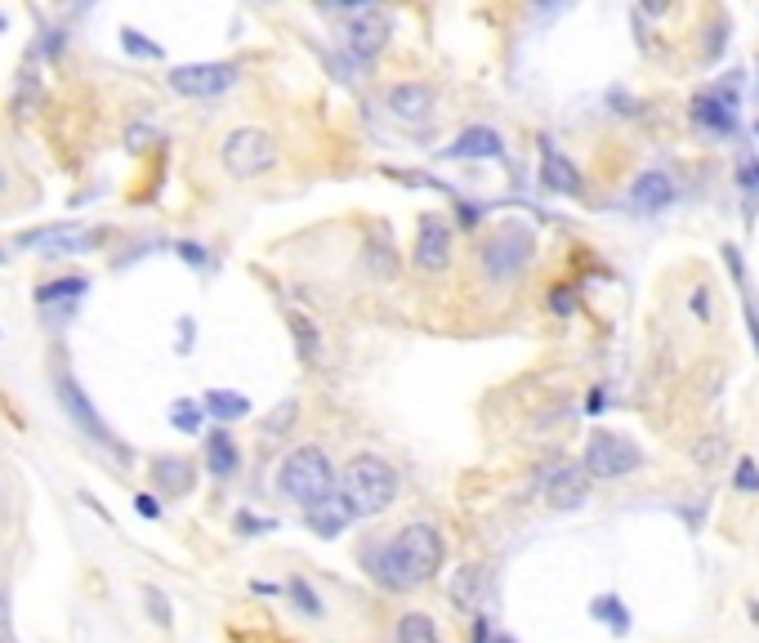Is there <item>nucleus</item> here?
I'll use <instances>...</instances> for the list:
<instances>
[{
  "label": "nucleus",
  "mask_w": 759,
  "mask_h": 643,
  "mask_svg": "<svg viewBox=\"0 0 759 643\" xmlns=\"http://www.w3.org/2000/svg\"><path fill=\"white\" fill-rule=\"evenodd\" d=\"M451 264V228L443 219H420V233H416V268L420 273H443Z\"/></svg>",
  "instance_id": "nucleus-13"
},
{
  "label": "nucleus",
  "mask_w": 759,
  "mask_h": 643,
  "mask_svg": "<svg viewBox=\"0 0 759 643\" xmlns=\"http://www.w3.org/2000/svg\"><path fill=\"white\" fill-rule=\"evenodd\" d=\"M295 416H300V407H295V402H277V407H273V416H268V434H273V438H282L286 434V425H295Z\"/></svg>",
  "instance_id": "nucleus-31"
},
{
  "label": "nucleus",
  "mask_w": 759,
  "mask_h": 643,
  "mask_svg": "<svg viewBox=\"0 0 759 643\" xmlns=\"http://www.w3.org/2000/svg\"><path fill=\"white\" fill-rule=\"evenodd\" d=\"M134 510H139L143 518H161V505H157V496H148V492H139V496H134Z\"/></svg>",
  "instance_id": "nucleus-35"
},
{
  "label": "nucleus",
  "mask_w": 759,
  "mask_h": 643,
  "mask_svg": "<svg viewBox=\"0 0 759 643\" xmlns=\"http://www.w3.org/2000/svg\"><path fill=\"white\" fill-rule=\"evenodd\" d=\"M550 304H554V309H559V313H572V309H576L572 291H554V295H550Z\"/></svg>",
  "instance_id": "nucleus-38"
},
{
  "label": "nucleus",
  "mask_w": 759,
  "mask_h": 643,
  "mask_svg": "<svg viewBox=\"0 0 759 643\" xmlns=\"http://www.w3.org/2000/svg\"><path fill=\"white\" fill-rule=\"evenodd\" d=\"M384 103H389L393 121H402V126H425L429 112H434V90L420 81H402V85H393Z\"/></svg>",
  "instance_id": "nucleus-14"
},
{
  "label": "nucleus",
  "mask_w": 759,
  "mask_h": 643,
  "mask_svg": "<svg viewBox=\"0 0 759 643\" xmlns=\"http://www.w3.org/2000/svg\"><path fill=\"white\" fill-rule=\"evenodd\" d=\"M532 251H536L532 228L505 224L501 233H496L492 242L483 246V268H487V277H496V282H514V277L523 273L527 264H532Z\"/></svg>",
  "instance_id": "nucleus-6"
},
{
  "label": "nucleus",
  "mask_w": 759,
  "mask_h": 643,
  "mask_svg": "<svg viewBox=\"0 0 759 643\" xmlns=\"http://www.w3.org/2000/svg\"><path fill=\"white\" fill-rule=\"evenodd\" d=\"M277 166V139L259 126H237L224 139V170L233 179H259Z\"/></svg>",
  "instance_id": "nucleus-4"
},
{
  "label": "nucleus",
  "mask_w": 759,
  "mask_h": 643,
  "mask_svg": "<svg viewBox=\"0 0 759 643\" xmlns=\"http://www.w3.org/2000/svg\"><path fill=\"white\" fill-rule=\"evenodd\" d=\"M152 474H157V483L166 487V492H188L192 487V469H188V460H157L152 465Z\"/></svg>",
  "instance_id": "nucleus-26"
},
{
  "label": "nucleus",
  "mask_w": 759,
  "mask_h": 643,
  "mask_svg": "<svg viewBox=\"0 0 759 643\" xmlns=\"http://www.w3.org/2000/svg\"><path fill=\"white\" fill-rule=\"evenodd\" d=\"M304 523H309L317 536H326V541H331V536H340L344 527L353 523V514H349V505H344L340 496H331V501H322V505H313V510H304Z\"/></svg>",
  "instance_id": "nucleus-20"
},
{
  "label": "nucleus",
  "mask_w": 759,
  "mask_h": 643,
  "mask_svg": "<svg viewBox=\"0 0 759 643\" xmlns=\"http://www.w3.org/2000/svg\"><path fill=\"white\" fill-rule=\"evenodd\" d=\"M273 518H255V514H237V532H273Z\"/></svg>",
  "instance_id": "nucleus-34"
},
{
  "label": "nucleus",
  "mask_w": 759,
  "mask_h": 643,
  "mask_svg": "<svg viewBox=\"0 0 759 643\" xmlns=\"http://www.w3.org/2000/svg\"><path fill=\"white\" fill-rule=\"evenodd\" d=\"M85 291H90V277H59V282H45L36 286V309L54 313V326H63L67 318L76 313V304L85 300Z\"/></svg>",
  "instance_id": "nucleus-12"
},
{
  "label": "nucleus",
  "mask_w": 759,
  "mask_h": 643,
  "mask_svg": "<svg viewBox=\"0 0 759 643\" xmlns=\"http://www.w3.org/2000/svg\"><path fill=\"white\" fill-rule=\"evenodd\" d=\"M541 492L554 510H576L590 496V478H585L581 465H550L541 478Z\"/></svg>",
  "instance_id": "nucleus-11"
},
{
  "label": "nucleus",
  "mask_w": 759,
  "mask_h": 643,
  "mask_svg": "<svg viewBox=\"0 0 759 643\" xmlns=\"http://www.w3.org/2000/svg\"><path fill=\"white\" fill-rule=\"evenodd\" d=\"M541 179H545V188H554V193H568V197L581 193V170H576L550 139H541Z\"/></svg>",
  "instance_id": "nucleus-16"
},
{
  "label": "nucleus",
  "mask_w": 759,
  "mask_h": 643,
  "mask_svg": "<svg viewBox=\"0 0 759 643\" xmlns=\"http://www.w3.org/2000/svg\"><path fill=\"white\" fill-rule=\"evenodd\" d=\"M483 585H487V572L478 568V563H465V568L451 577L447 594H451V603H456L460 612H478V603H483Z\"/></svg>",
  "instance_id": "nucleus-19"
},
{
  "label": "nucleus",
  "mask_w": 759,
  "mask_h": 643,
  "mask_svg": "<svg viewBox=\"0 0 759 643\" xmlns=\"http://www.w3.org/2000/svg\"><path fill=\"white\" fill-rule=\"evenodd\" d=\"M201 411H206V416H215L219 429H224V425H233V420L251 416V398H246V393H237V389H210L206 398H201Z\"/></svg>",
  "instance_id": "nucleus-18"
},
{
  "label": "nucleus",
  "mask_w": 759,
  "mask_h": 643,
  "mask_svg": "<svg viewBox=\"0 0 759 643\" xmlns=\"http://www.w3.org/2000/svg\"><path fill=\"white\" fill-rule=\"evenodd\" d=\"M398 643H443V635H438L434 617H425V612H407V617L398 621Z\"/></svg>",
  "instance_id": "nucleus-25"
},
{
  "label": "nucleus",
  "mask_w": 759,
  "mask_h": 643,
  "mask_svg": "<svg viewBox=\"0 0 759 643\" xmlns=\"http://www.w3.org/2000/svg\"><path fill=\"white\" fill-rule=\"evenodd\" d=\"M670 201H675V179L661 175V170H648V175L634 179L630 188V206L643 210V215H657V210H666Z\"/></svg>",
  "instance_id": "nucleus-15"
},
{
  "label": "nucleus",
  "mask_w": 759,
  "mask_h": 643,
  "mask_svg": "<svg viewBox=\"0 0 759 643\" xmlns=\"http://www.w3.org/2000/svg\"><path fill=\"white\" fill-rule=\"evenodd\" d=\"M179 259H188V264L206 268V246H197V242H184V246H179Z\"/></svg>",
  "instance_id": "nucleus-36"
},
{
  "label": "nucleus",
  "mask_w": 759,
  "mask_h": 643,
  "mask_svg": "<svg viewBox=\"0 0 759 643\" xmlns=\"http://www.w3.org/2000/svg\"><path fill=\"white\" fill-rule=\"evenodd\" d=\"M755 134H759V121H755Z\"/></svg>",
  "instance_id": "nucleus-43"
},
{
  "label": "nucleus",
  "mask_w": 759,
  "mask_h": 643,
  "mask_svg": "<svg viewBox=\"0 0 759 643\" xmlns=\"http://www.w3.org/2000/svg\"><path fill=\"white\" fill-rule=\"evenodd\" d=\"M733 483L742 487V492H759V469H755V460H751V456H742V460H737Z\"/></svg>",
  "instance_id": "nucleus-32"
},
{
  "label": "nucleus",
  "mask_w": 759,
  "mask_h": 643,
  "mask_svg": "<svg viewBox=\"0 0 759 643\" xmlns=\"http://www.w3.org/2000/svg\"><path fill=\"white\" fill-rule=\"evenodd\" d=\"M121 45L134 54V59H161V45H152V41H143L134 27H121Z\"/></svg>",
  "instance_id": "nucleus-30"
},
{
  "label": "nucleus",
  "mask_w": 759,
  "mask_h": 643,
  "mask_svg": "<svg viewBox=\"0 0 759 643\" xmlns=\"http://www.w3.org/2000/svg\"><path fill=\"white\" fill-rule=\"evenodd\" d=\"M643 465V451L630 443V438L612 434V429H594L590 443H585L581 469L585 478H626Z\"/></svg>",
  "instance_id": "nucleus-5"
},
{
  "label": "nucleus",
  "mask_w": 759,
  "mask_h": 643,
  "mask_svg": "<svg viewBox=\"0 0 759 643\" xmlns=\"http://www.w3.org/2000/svg\"><path fill=\"white\" fill-rule=\"evenodd\" d=\"M0 32H5V14H0Z\"/></svg>",
  "instance_id": "nucleus-42"
},
{
  "label": "nucleus",
  "mask_w": 759,
  "mask_h": 643,
  "mask_svg": "<svg viewBox=\"0 0 759 643\" xmlns=\"http://www.w3.org/2000/svg\"><path fill=\"white\" fill-rule=\"evenodd\" d=\"M693 313H701V322H710V291H706V286L693 291Z\"/></svg>",
  "instance_id": "nucleus-37"
},
{
  "label": "nucleus",
  "mask_w": 759,
  "mask_h": 643,
  "mask_svg": "<svg viewBox=\"0 0 759 643\" xmlns=\"http://www.w3.org/2000/svg\"><path fill=\"white\" fill-rule=\"evenodd\" d=\"M201 420H206L201 402H175V407H170V425H175L179 434H197Z\"/></svg>",
  "instance_id": "nucleus-29"
},
{
  "label": "nucleus",
  "mask_w": 759,
  "mask_h": 643,
  "mask_svg": "<svg viewBox=\"0 0 759 643\" xmlns=\"http://www.w3.org/2000/svg\"><path fill=\"white\" fill-rule=\"evenodd\" d=\"M99 242V233L90 228H76V224H45V228H32V233H18L14 246L18 251H36V255H81Z\"/></svg>",
  "instance_id": "nucleus-8"
},
{
  "label": "nucleus",
  "mask_w": 759,
  "mask_h": 643,
  "mask_svg": "<svg viewBox=\"0 0 759 643\" xmlns=\"http://www.w3.org/2000/svg\"><path fill=\"white\" fill-rule=\"evenodd\" d=\"M344 36H349V59L358 67H367L384 45H389V18H384L380 9H358Z\"/></svg>",
  "instance_id": "nucleus-10"
},
{
  "label": "nucleus",
  "mask_w": 759,
  "mask_h": 643,
  "mask_svg": "<svg viewBox=\"0 0 759 643\" xmlns=\"http://www.w3.org/2000/svg\"><path fill=\"white\" fill-rule=\"evenodd\" d=\"M54 389H59V402H63V411L76 420V429H81L85 438H94V443H103V447H121L117 438L108 434V425H103V416L94 411V402L85 398V389L76 385V376H67V371H54Z\"/></svg>",
  "instance_id": "nucleus-9"
},
{
  "label": "nucleus",
  "mask_w": 759,
  "mask_h": 643,
  "mask_svg": "<svg viewBox=\"0 0 759 643\" xmlns=\"http://www.w3.org/2000/svg\"><path fill=\"white\" fill-rule=\"evenodd\" d=\"M286 594H291V603L304 612V617H322V599H317L313 585L304 581V577H291V581H286Z\"/></svg>",
  "instance_id": "nucleus-28"
},
{
  "label": "nucleus",
  "mask_w": 759,
  "mask_h": 643,
  "mask_svg": "<svg viewBox=\"0 0 759 643\" xmlns=\"http://www.w3.org/2000/svg\"><path fill=\"white\" fill-rule=\"evenodd\" d=\"M0 643H14V635H9V612H5V599H0Z\"/></svg>",
  "instance_id": "nucleus-40"
},
{
  "label": "nucleus",
  "mask_w": 759,
  "mask_h": 643,
  "mask_svg": "<svg viewBox=\"0 0 759 643\" xmlns=\"http://www.w3.org/2000/svg\"><path fill=\"white\" fill-rule=\"evenodd\" d=\"M501 152H505V143H501V134H496L492 126H469L443 152V157H451V161H465V157L469 161H483V157H501Z\"/></svg>",
  "instance_id": "nucleus-17"
},
{
  "label": "nucleus",
  "mask_w": 759,
  "mask_h": 643,
  "mask_svg": "<svg viewBox=\"0 0 759 643\" xmlns=\"http://www.w3.org/2000/svg\"><path fill=\"white\" fill-rule=\"evenodd\" d=\"M340 501L353 518H376L398 501V474L380 456H353L340 474Z\"/></svg>",
  "instance_id": "nucleus-1"
},
{
  "label": "nucleus",
  "mask_w": 759,
  "mask_h": 643,
  "mask_svg": "<svg viewBox=\"0 0 759 643\" xmlns=\"http://www.w3.org/2000/svg\"><path fill=\"white\" fill-rule=\"evenodd\" d=\"M724 264H728V273L737 277V286H742V309H746V331H751V340H755V349H759V300H755V291H751V277H746V264H742V251L737 246H724Z\"/></svg>",
  "instance_id": "nucleus-21"
},
{
  "label": "nucleus",
  "mask_w": 759,
  "mask_h": 643,
  "mask_svg": "<svg viewBox=\"0 0 759 643\" xmlns=\"http://www.w3.org/2000/svg\"><path fill=\"white\" fill-rule=\"evenodd\" d=\"M206 465L215 478H233L237 465H242V456H237V443L228 429H215V434L206 438Z\"/></svg>",
  "instance_id": "nucleus-22"
},
{
  "label": "nucleus",
  "mask_w": 759,
  "mask_h": 643,
  "mask_svg": "<svg viewBox=\"0 0 759 643\" xmlns=\"http://www.w3.org/2000/svg\"><path fill=\"white\" fill-rule=\"evenodd\" d=\"M237 85V63H184L170 72V90L184 99H219Z\"/></svg>",
  "instance_id": "nucleus-7"
},
{
  "label": "nucleus",
  "mask_w": 759,
  "mask_h": 643,
  "mask_svg": "<svg viewBox=\"0 0 759 643\" xmlns=\"http://www.w3.org/2000/svg\"><path fill=\"white\" fill-rule=\"evenodd\" d=\"M389 550H393V559H398L407 590H416V585H425L438 568H443L447 545H443V532H438L434 523H407L402 532L389 536Z\"/></svg>",
  "instance_id": "nucleus-3"
},
{
  "label": "nucleus",
  "mask_w": 759,
  "mask_h": 643,
  "mask_svg": "<svg viewBox=\"0 0 759 643\" xmlns=\"http://www.w3.org/2000/svg\"><path fill=\"white\" fill-rule=\"evenodd\" d=\"M693 117L701 121V126H710V130H719V134H728V130H737V112L728 108L724 99H715V94H701V99L693 103Z\"/></svg>",
  "instance_id": "nucleus-24"
},
{
  "label": "nucleus",
  "mask_w": 759,
  "mask_h": 643,
  "mask_svg": "<svg viewBox=\"0 0 759 643\" xmlns=\"http://www.w3.org/2000/svg\"><path fill=\"white\" fill-rule=\"evenodd\" d=\"M742 175H746V179H742V184H746V188H759V166H755V161H751V166H746V170H742Z\"/></svg>",
  "instance_id": "nucleus-41"
},
{
  "label": "nucleus",
  "mask_w": 759,
  "mask_h": 643,
  "mask_svg": "<svg viewBox=\"0 0 759 643\" xmlns=\"http://www.w3.org/2000/svg\"><path fill=\"white\" fill-rule=\"evenodd\" d=\"M179 349H192V318H184V322H179Z\"/></svg>",
  "instance_id": "nucleus-39"
},
{
  "label": "nucleus",
  "mask_w": 759,
  "mask_h": 643,
  "mask_svg": "<svg viewBox=\"0 0 759 643\" xmlns=\"http://www.w3.org/2000/svg\"><path fill=\"white\" fill-rule=\"evenodd\" d=\"M291 335H295V349H300V362L304 367H317V362H322V331H317V326L304 318V313H291Z\"/></svg>",
  "instance_id": "nucleus-23"
},
{
  "label": "nucleus",
  "mask_w": 759,
  "mask_h": 643,
  "mask_svg": "<svg viewBox=\"0 0 759 643\" xmlns=\"http://www.w3.org/2000/svg\"><path fill=\"white\" fill-rule=\"evenodd\" d=\"M277 492H282L286 501H295L300 510H313V505L331 501V496H335V465H331V456H326L322 447H313V443L295 447L291 456L282 460V469H277Z\"/></svg>",
  "instance_id": "nucleus-2"
},
{
  "label": "nucleus",
  "mask_w": 759,
  "mask_h": 643,
  "mask_svg": "<svg viewBox=\"0 0 759 643\" xmlns=\"http://www.w3.org/2000/svg\"><path fill=\"white\" fill-rule=\"evenodd\" d=\"M590 612H594V617H599V621H608V626L617 630V635H626V630H630V612L621 608V599H617V594H599V599L590 603Z\"/></svg>",
  "instance_id": "nucleus-27"
},
{
  "label": "nucleus",
  "mask_w": 759,
  "mask_h": 643,
  "mask_svg": "<svg viewBox=\"0 0 759 643\" xmlns=\"http://www.w3.org/2000/svg\"><path fill=\"white\" fill-rule=\"evenodd\" d=\"M143 603H148L152 608V621H157V626H170V599L161 590H143Z\"/></svg>",
  "instance_id": "nucleus-33"
}]
</instances>
